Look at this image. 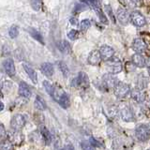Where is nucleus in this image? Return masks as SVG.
Returning <instances> with one entry per match:
<instances>
[{"instance_id": "19", "label": "nucleus", "mask_w": 150, "mask_h": 150, "mask_svg": "<svg viewBox=\"0 0 150 150\" xmlns=\"http://www.w3.org/2000/svg\"><path fill=\"white\" fill-rule=\"evenodd\" d=\"M40 70L46 77H52L54 73L53 65H52L51 63H48V62L43 63L40 66Z\"/></svg>"}, {"instance_id": "6", "label": "nucleus", "mask_w": 150, "mask_h": 150, "mask_svg": "<svg viewBox=\"0 0 150 150\" xmlns=\"http://www.w3.org/2000/svg\"><path fill=\"white\" fill-rule=\"evenodd\" d=\"M106 67L111 74H117L122 70V63L118 58L112 57L106 61Z\"/></svg>"}, {"instance_id": "9", "label": "nucleus", "mask_w": 150, "mask_h": 150, "mask_svg": "<svg viewBox=\"0 0 150 150\" xmlns=\"http://www.w3.org/2000/svg\"><path fill=\"white\" fill-rule=\"evenodd\" d=\"M116 16H117V19H118L119 23L123 25H128L129 22L130 21V14L128 12L127 9H125L123 8H119L117 9Z\"/></svg>"}, {"instance_id": "14", "label": "nucleus", "mask_w": 150, "mask_h": 150, "mask_svg": "<svg viewBox=\"0 0 150 150\" xmlns=\"http://www.w3.org/2000/svg\"><path fill=\"white\" fill-rule=\"evenodd\" d=\"M101 55H100V51L98 50H94L92 51L90 54H89V56H88V63L90 65H93V66H97L100 63L101 61Z\"/></svg>"}, {"instance_id": "31", "label": "nucleus", "mask_w": 150, "mask_h": 150, "mask_svg": "<svg viewBox=\"0 0 150 150\" xmlns=\"http://www.w3.org/2000/svg\"><path fill=\"white\" fill-rule=\"evenodd\" d=\"M11 140H12V142L13 143H15V144H21V142L22 141H23V135H22L20 132H15V134H13L12 135V138H11ZM11 142V143H12Z\"/></svg>"}, {"instance_id": "13", "label": "nucleus", "mask_w": 150, "mask_h": 150, "mask_svg": "<svg viewBox=\"0 0 150 150\" xmlns=\"http://www.w3.org/2000/svg\"><path fill=\"white\" fill-rule=\"evenodd\" d=\"M130 96L131 98L137 103H142L145 100V94L139 88H134L133 90H131Z\"/></svg>"}, {"instance_id": "26", "label": "nucleus", "mask_w": 150, "mask_h": 150, "mask_svg": "<svg viewBox=\"0 0 150 150\" xmlns=\"http://www.w3.org/2000/svg\"><path fill=\"white\" fill-rule=\"evenodd\" d=\"M57 66L60 69V71L64 75V77L67 78L69 75V67L67 66V64L63 62V61H59V62H57Z\"/></svg>"}, {"instance_id": "44", "label": "nucleus", "mask_w": 150, "mask_h": 150, "mask_svg": "<svg viewBox=\"0 0 150 150\" xmlns=\"http://www.w3.org/2000/svg\"><path fill=\"white\" fill-rule=\"evenodd\" d=\"M4 109V104H3V102H1V107H0V111H2Z\"/></svg>"}, {"instance_id": "2", "label": "nucleus", "mask_w": 150, "mask_h": 150, "mask_svg": "<svg viewBox=\"0 0 150 150\" xmlns=\"http://www.w3.org/2000/svg\"><path fill=\"white\" fill-rule=\"evenodd\" d=\"M71 86L72 87H82V88H87L89 86V79L86 72L81 71L79 72L77 77L72 79L71 81Z\"/></svg>"}, {"instance_id": "29", "label": "nucleus", "mask_w": 150, "mask_h": 150, "mask_svg": "<svg viewBox=\"0 0 150 150\" xmlns=\"http://www.w3.org/2000/svg\"><path fill=\"white\" fill-rule=\"evenodd\" d=\"M32 8L36 11H39L42 7V0H29Z\"/></svg>"}, {"instance_id": "45", "label": "nucleus", "mask_w": 150, "mask_h": 150, "mask_svg": "<svg viewBox=\"0 0 150 150\" xmlns=\"http://www.w3.org/2000/svg\"><path fill=\"white\" fill-rule=\"evenodd\" d=\"M149 74H150V69H149Z\"/></svg>"}, {"instance_id": "37", "label": "nucleus", "mask_w": 150, "mask_h": 150, "mask_svg": "<svg viewBox=\"0 0 150 150\" xmlns=\"http://www.w3.org/2000/svg\"><path fill=\"white\" fill-rule=\"evenodd\" d=\"M141 35H142L143 40L145 42V43H146V44H150V33L143 32V33H141Z\"/></svg>"}, {"instance_id": "11", "label": "nucleus", "mask_w": 150, "mask_h": 150, "mask_svg": "<svg viewBox=\"0 0 150 150\" xmlns=\"http://www.w3.org/2000/svg\"><path fill=\"white\" fill-rule=\"evenodd\" d=\"M3 67H4V69L5 71H6V73L8 75V76L11 77H13L14 75H15V65H14V62L13 60L11 59V58H8L4 61L3 63Z\"/></svg>"}, {"instance_id": "36", "label": "nucleus", "mask_w": 150, "mask_h": 150, "mask_svg": "<svg viewBox=\"0 0 150 150\" xmlns=\"http://www.w3.org/2000/svg\"><path fill=\"white\" fill-rule=\"evenodd\" d=\"M43 86H44V88L46 89L47 93H48L49 95H51L52 91H53V86H54V84H51L48 81H44V82H43Z\"/></svg>"}, {"instance_id": "16", "label": "nucleus", "mask_w": 150, "mask_h": 150, "mask_svg": "<svg viewBox=\"0 0 150 150\" xmlns=\"http://www.w3.org/2000/svg\"><path fill=\"white\" fill-rule=\"evenodd\" d=\"M19 94L25 98H29L31 97V89L25 82H21L19 84Z\"/></svg>"}, {"instance_id": "1", "label": "nucleus", "mask_w": 150, "mask_h": 150, "mask_svg": "<svg viewBox=\"0 0 150 150\" xmlns=\"http://www.w3.org/2000/svg\"><path fill=\"white\" fill-rule=\"evenodd\" d=\"M52 98L58 103L60 106H62L65 109L69 107L70 105V101H69V98L68 96V94L64 91V89L59 86L58 84H54L53 86V91H52L51 95Z\"/></svg>"}, {"instance_id": "40", "label": "nucleus", "mask_w": 150, "mask_h": 150, "mask_svg": "<svg viewBox=\"0 0 150 150\" xmlns=\"http://www.w3.org/2000/svg\"><path fill=\"white\" fill-rule=\"evenodd\" d=\"M69 22L70 23H71L72 25H78V20H77V18H75V17H72V18H70L69 19Z\"/></svg>"}, {"instance_id": "41", "label": "nucleus", "mask_w": 150, "mask_h": 150, "mask_svg": "<svg viewBox=\"0 0 150 150\" xmlns=\"http://www.w3.org/2000/svg\"><path fill=\"white\" fill-rule=\"evenodd\" d=\"M66 149H67V150H75V149H74V147L72 146L71 144H69L68 146L66 147Z\"/></svg>"}, {"instance_id": "5", "label": "nucleus", "mask_w": 150, "mask_h": 150, "mask_svg": "<svg viewBox=\"0 0 150 150\" xmlns=\"http://www.w3.org/2000/svg\"><path fill=\"white\" fill-rule=\"evenodd\" d=\"M130 92V87L129 84L125 83L118 82L114 88V94L116 98H124L127 97V95Z\"/></svg>"}, {"instance_id": "38", "label": "nucleus", "mask_w": 150, "mask_h": 150, "mask_svg": "<svg viewBox=\"0 0 150 150\" xmlns=\"http://www.w3.org/2000/svg\"><path fill=\"white\" fill-rule=\"evenodd\" d=\"M0 137H1V142L6 140V129H5L3 124H1V126H0Z\"/></svg>"}, {"instance_id": "25", "label": "nucleus", "mask_w": 150, "mask_h": 150, "mask_svg": "<svg viewBox=\"0 0 150 150\" xmlns=\"http://www.w3.org/2000/svg\"><path fill=\"white\" fill-rule=\"evenodd\" d=\"M82 3H84L87 6H90L92 7L94 9H97V8H100V4H101V0H80Z\"/></svg>"}, {"instance_id": "42", "label": "nucleus", "mask_w": 150, "mask_h": 150, "mask_svg": "<svg viewBox=\"0 0 150 150\" xmlns=\"http://www.w3.org/2000/svg\"><path fill=\"white\" fill-rule=\"evenodd\" d=\"M146 66H147V68L150 69V58H148V59L146 60Z\"/></svg>"}, {"instance_id": "22", "label": "nucleus", "mask_w": 150, "mask_h": 150, "mask_svg": "<svg viewBox=\"0 0 150 150\" xmlns=\"http://www.w3.org/2000/svg\"><path fill=\"white\" fill-rule=\"evenodd\" d=\"M148 78L145 76L144 74H140L138 76V79H137V84H138V88L139 89H144L147 86L148 84Z\"/></svg>"}, {"instance_id": "33", "label": "nucleus", "mask_w": 150, "mask_h": 150, "mask_svg": "<svg viewBox=\"0 0 150 150\" xmlns=\"http://www.w3.org/2000/svg\"><path fill=\"white\" fill-rule=\"evenodd\" d=\"M105 12L110 16L112 23H115V15H114V12H112V8L109 6V5H106V6H105Z\"/></svg>"}, {"instance_id": "8", "label": "nucleus", "mask_w": 150, "mask_h": 150, "mask_svg": "<svg viewBox=\"0 0 150 150\" xmlns=\"http://www.w3.org/2000/svg\"><path fill=\"white\" fill-rule=\"evenodd\" d=\"M130 21L135 26L138 27H142L145 25V23H146L144 16L139 11H133L130 13Z\"/></svg>"}, {"instance_id": "17", "label": "nucleus", "mask_w": 150, "mask_h": 150, "mask_svg": "<svg viewBox=\"0 0 150 150\" xmlns=\"http://www.w3.org/2000/svg\"><path fill=\"white\" fill-rule=\"evenodd\" d=\"M131 62H132L136 67L138 68H144L146 66V60L141 54H135L131 57Z\"/></svg>"}, {"instance_id": "18", "label": "nucleus", "mask_w": 150, "mask_h": 150, "mask_svg": "<svg viewBox=\"0 0 150 150\" xmlns=\"http://www.w3.org/2000/svg\"><path fill=\"white\" fill-rule=\"evenodd\" d=\"M23 69H25L27 75L29 76V78L31 79V81L34 83H36L38 82V76H37V73L35 71V69H33L29 64H27L25 62L23 63Z\"/></svg>"}, {"instance_id": "3", "label": "nucleus", "mask_w": 150, "mask_h": 150, "mask_svg": "<svg viewBox=\"0 0 150 150\" xmlns=\"http://www.w3.org/2000/svg\"><path fill=\"white\" fill-rule=\"evenodd\" d=\"M135 135H136V138L139 141H141V142L147 141L150 137L149 127L144 124H141L137 126V128L135 129Z\"/></svg>"}, {"instance_id": "24", "label": "nucleus", "mask_w": 150, "mask_h": 150, "mask_svg": "<svg viewBox=\"0 0 150 150\" xmlns=\"http://www.w3.org/2000/svg\"><path fill=\"white\" fill-rule=\"evenodd\" d=\"M28 32H29V34L32 36V38H34V39H35L36 40H38L39 42H40L41 44H44L43 37L41 36V34H40V33L39 31L36 30V29H34V28H29V29H28Z\"/></svg>"}, {"instance_id": "39", "label": "nucleus", "mask_w": 150, "mask_h": 150, "mask_svg": "<svg viewBox=\"0 0 150 150\" xmlns=\"http://www.w3.org/2000/svg\"><path fill=\"white\" fill-rule=\"evenodd\" d=\"M90 144L92 145H95V146H98V147H101V144L98 142V141L95 140V138H93V137H90Z\"/></svg>"}, {"instance_id": "10", "label": "nucleus", "mask_w": 150, "mask_h": 150, "mask_svg": "<svg viewBox=\"0 0 150 150\" xmlns=\"http://www.w3.org/2000/svg\"><path fill=\"white\" fill-rule=\"evenodd\" d=\"M100 53L101 55V58L105 61H108V60H110L111 58L114 57L115 50L108 45H102L100 49Z\"/></svg>"}, {"instance_id": "35", "label": "nucleus", "mask_w": 150, "mask_h": 150, "mask_svg": "<svg viewBox=\"0 0 150 150\" xmlns=\"http://www.w3.org/2000/svg\"><path fill=\"white\" fill-rule=\"evenodd\" d=\"M81 147H82V150H96L90 143H87V142H83L81 144Z\"/></svg>"}, {"instance_id": "27", "label": "nucleus", "mask_w": 150, "mask_h": 150, "mask_svg": "<svg viewBox=\"0 0 150 150\" xmlns=\"http://www.w3.org/2000/svg\"><path fill=\"white\" fill-rule=\"evenodd\" d=\"M0 149L1 150H13V144L11 143V140H4L1 142V145H0Z\"/></svg>"}, {"instance_id": "7", "label": "nucleus", "mask_w": 150, "mask_h": 150, "mask_svg": "<svg viewBox=\"0 0 150 150\" xmlns=\"http://www.w3.org/2000/svg\"><path fill=\"white\" fill-rule=\"evenodd\" d=\"M119 115L121 117L122 120H124L125 122H132L134 120V115L133 112H131L130 108L127 105H123L119 108Z\"/></svg>"}, {"instance_id": "23", "label": "nucleus", "mask_w": 150, "mask_h": 150, "mask_svg": "<svg viewBox=\"0 0 150 150\" xmlns=\"http://www.w3.org/2000/svg\"><path fill=\"white\" fill-rule=\"evenodd\" d=\"M34 105H35V107L37 108L38 110H40V111H44V110H46V108H47L45 101L43 100V98H42L40 96H37L36 97Z\"/></svg>"}, {"instance_id": "21", "label": "nucleus", "mask_w": 150, "mask_h": 150, "mask_svg": "<svg viewBox=\"0 0 150 150\" xmlns=\"http://www.w3.org/2000/svg\"><path fill=\"white\" fill-rule=\"evenodd\" d=\"M57 47L61 53H63L65 54L70 53V45L68 41L66 40H61L57 43Z\"/></svg>"}, {"instance_id": "20", "label": "nucleus", "mask_w": 150, "mask_h": 150, "mask_svg": "<svg viewBox=\"0 0 150 150\" xmlns=\"http://www.w3.org/2000/svg\"><path fill=\"white\" fill-rule=\"evenodd\" d=\"M40 134L42 136V139H43L44 143L46 145H49L52 142V136L49 132V130L47 129V128L45 126H40Z\"/></svg>"}, {"instance_id": "30", "label": "nucleus", "mask_w": 150, "mask_h": 150, "mask_svg": "<svg viewBox=\"0 0 150 150\" xmlns=\"http://www.w3.org/2000/svg\"><path fill=\"white\" fill-rule=\"evenodd\" d=\"M8 35L11 39H15L19 35V27L17 25H12L8 30Z\"/></svg>"}, {"instance_id": "32", "label": "nucleus", "mask_w": 150, "mask_h": 150, "mask_svg": "<svg viewBox=\"0 0 150 150\" xmlns=\"http://www.w3.org/2000/svg\"><path fill=\"white\" fill-rule=\"evenodd\" d=\"M91 25V23L89 20H87V19H84V20H83L81 22V23H80V28H81L82 31H86L89 27H90Z\"/></svg>"}, {"instance_id": "43", "label": "nucleus", "mask_w": 150, "mask_h": 150, "mask_svg": "<svg viewBox=\"0 0 150 150\" xmlns=\"http://www.w3.org/2000/svg\"><path fill=\"white\" fill-rule=\"evenodd\" d=\"M130 1H132L133 3H139L141 0H130Z\"/></svg>"}, {"instance_id": "12", "label": "nucleus", "mask_w": 150, "mask_h": 150, "mask_svg": "<svg viewBox=\"0 0 150 150\" xmlns=\"http://www.w3.org/2000/svg\"><path fill=\"white\" fill-rule=\"evenodd\" d=\"M102 83H103V86H104L106 88L110 89V88H115V84L118 82H117L116 79L110 73V74H104V75H103Z\"/></svg>"}, {"instance_id": "4", "label": "nucleus", "mask_w": 150, "mask_h": 150, "mask_svg": "<svg viewBox=\"0 0 150 150\" xmlns=\"http://www.w3.org/2000/svg\"><path fill=\"white\" fill-rule=\"evenodd\" d=\"M25 125V118L23 115H15L11 121V128L15 132H20V130Z\"/></svg>"}, {"instance_id": "15", "label": "nucleus", "mask_w": 150, "mask_h": 150, "mask_svg": "<svg viewBox=\"0 0 150 150\" xmlns=\"http://www.w3.org/2000/svg\"><path fill=\"white\" fill-rule=\"evenodd\" d=\"M132 48L138 54H143L146 50V43L141 39H136L132 42Z\"/></svg>"}, {"instance_id": "28", "label": "nucleus", "mask_w": 150, "mask_h": 150, "mask_svg": "<svg viewBox=\"0 0 150 150\" xmlns=\"http://www.w3.org/2000/svg\"><path fill=\"white\" fill-rule=\"evenodd\" d=\"M95 11L97 12L98 17L100 18V22H101L102 23H104V25H108V23H109V22H108V19H107V17L105 16L104 12L102 11L101 8L95 9Z\"/></svg>"}, {"instance_id": "46", "label": "nucleus", "mask_w": 150, "mask_h": 150, "mask_svg": "<svg viewBox=\"0 0 150 150\" xmlns=\"http://www.w3.org/2000/svg\"><path fill=\"white\" fill-rule=\"evenodd\" d=\"M61 150H64V149H61Z\"/></svg>"}, {"instance_id": "34", "label": "nucleus", "mask_w": 150, "mask_h": 150, "mask_svg": "<svg viewBox=\"0 0 150 150\" xmlns=\"http://www.w3.org/2000/svg\"><path fill=\"white\" fill-rule=\"evenodd\" d=\"M78 37H79V32L77 30H70L68 33V38L69 40H77Z\"/></svg>"}]
</instances>
